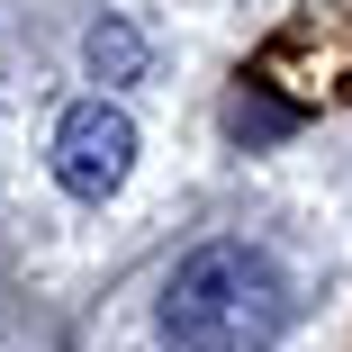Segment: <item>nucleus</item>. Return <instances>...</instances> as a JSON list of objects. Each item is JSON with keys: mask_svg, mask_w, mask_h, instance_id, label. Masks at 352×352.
Segmentation results:
<instances>
[{"mask_svg": "<svg viewBox=\"0 0 352 352\" xmlns=\"http://www.w3.org/2000/svg\"><path fill=\"white\" fill-rule=\"evenodd\" d=\"M289 271L262 244H199L163 280V343L172 352H271L289 334Z\"/></svg>", "mask_w": 352, "mask_h": 352, "instance_id": "f257e3e1", "label": "nucleus"}, {"mask_svg": "<svg viewBox=\"0 0 352 352\" xmlns=\"http://www.w3.org/2000/svg\"><path fill=\"white\" fill-rule=\"evenodd\" d=\"M135 163V118L118 100H82V109H63L54 126V181L73 190V199H109Z\"/></svg>", "mask_w": 352, "mask_h": 352, "instance_id": "f03ea898", "label": "nucleus"}, {"mask_svg": "<svg viewBox=\"0 0 352 352\" xmlns=\"http://www.w3.org/2000/svg\"><path fill=\"white\" fill-rule=\"evenodd\" d=\"M91 73L135 82V73H145V36H135L126 19H100V28H91Z\"/></svg>", "mask_w": 352, "mask_h": 352, "instance_id": "7ed1b4c3", "label": "nucleus"}]
</instances>
